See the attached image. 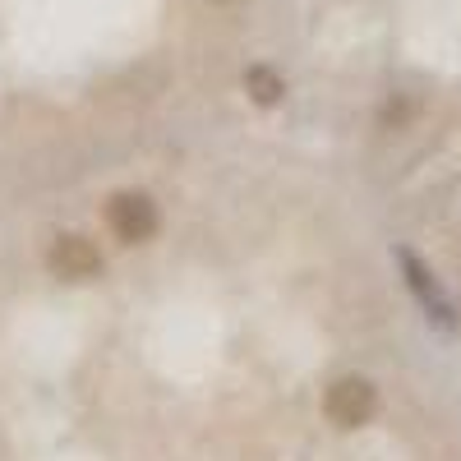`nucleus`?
<instances>
[{
    "mask_svg": "<svg viewBox=\"0 0 461 461\" xmlns=\"http://www.w3.org/2000/svg\"><path fill=\"white\" fill-rule=\"evenodd\" d=\"M323 411H328V420L337 429H360L378 411V393H374L369 378H337L328 388V397H323Z\"/></svg>",
    "mask_w": 461,
    "mask_h": 461,
    "instance_id": "nucleus-1",
    "label": "nucleus"
},
{
    "mask_svg": "<svg viewBox=\"0 0 461 461\" xmlns=\"http://www.w3.org/2000/svg\"><path fill=\"white\" fill-rule=\"evenodd\" d=\"M106 226H111L125 245L152 240V230H158V208H152L148 194H115V199L106 203Z\"/></svg>",
    "mask_w": 461,
    "mask_h": 461,
    "instance_id": "nucleus-2",
    "label": "nucleus"
},
{
    "mask_svg": "<svg viewBox=\"0 0 461 461\" xmlns=\"http://www.w3.org/2000/svg\"><path fill=\"white\" fill-rule=\"evenodd\" d=\"M51 273L56 277H69V282H88V277L102 273V254L84 236H60L51 245Z\"/></svg>",
    "mask_w": 461,
    "mask_h": 461,
    "instance_id": "nucleus-3",
    "label": "nucleus"
},
{
    "mask_svg": "<svg viewBox=\"0 0 461 461\" xmlns=\"http://www.w3.org/2000/svg\"><path fill=\"white\" fill-rule=\"evenodd\" d=\"M397 258H402V267H406V286H411V291L420 295V304H425V310H429V319H438V323H447V328H452V304L443 300L438 282L429 277V267L420 263L415 254H406V249H402Z\"/></svg>",
    "mask_w": 461,
    "mask_h": 461,
    "instance_id": "nucleus-4",
    "label": "nucleus"
},
{
    "mask_svg": "<svg viewBox=\"0 0 461 461\" xmlns=\"http://www.w3.org/2000/svg\"><path fill=\"white\" fill-rule=\"evenodd\" d=\"M245 93L258 102V106H277L286 84H282V74L277 69H267V65H249L245 69Z\"/></svg>",
    "mask_w": 461,
    "mask_h": 461,
    "instance_id": "nucleus-5",
    "label": "nucleus"
},
{
    "mask_svg": "<svg viewBox=\"0 0 461 461\" xmlns=\"http://www.w3.org/2000/svg\"><path fill=\"white\" fill-rule=\"evenodd\" d=\"M208 5H240V0H208Z\"/></svg>",
    "mask_w": 461,
    "mask_h": 461,
    "instance_id": "nucleus-6",
    "label": "nucleus"
}]
</instances>
